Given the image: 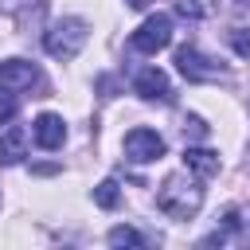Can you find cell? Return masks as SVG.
Masks as SVG:
<instances>
[{
	"label": "cell",
	"instance_id": "5bb4252c",
	"mask_svg": "<svg viewBox=\"0 0 250 250\" xmlns=\"http://www.w3.org/2000/svg\"><path fill=\"white\" fill-rule=\"evenodd\" d=\"M16 109H20V98H16L8 86H0V125H4V121H12V117H16Z\"/></svg>",
	"mask_w": 250,
	"mask_h": 250
},
{
	"label": "cell",
	"instance_id": "7a4b0ae2",
	"mask_svg": "<svg viewBox=\"0 0 250 250\" xmlns=\"http://www.w3.org/2000/svg\"><path fill=\"white\" fill-rule=\"evenodd\" d=\"M86 39H90V23L82 20V16H62V20H55L47 31H43V47H47V55H55V59H74L82 47H86Z\"/></svg>",
	"mask_w": 250,
	"mask_h": 250
},
{
	"label": "cell",
	"instance_id": "30bf717a",
	"mask_svg": "<svg viewBox=\"0 0 250 250\" xmlns=\"http://www.w3.org/2000/svg\"><path fill=\"white\" fill-rule=\"evenodd\" d=\"M23 156H27V129L8 125V129L0 133V164L8 168V164H20Z\"/></svg>",
	"mask_w": 250,
	"mask_h": 250
},
{
	"label": "cell",
	"instance_id": "2e32d148",
	"mask_svg": "<svg viewBox=\"0 0 250 250\" xmlns=\"http://www.w3.org/2000/svg\"><path fill=\"white\" fill-rule=\"evenodd\" d=\"M230 47H234V55L250 59V31H246V27H234V31H230Z\"/></svg>",
	"mask_w": 250,
	"mask_h": 250
},
{
	"label": "cell",
	"instance_id": "5b68a950",
	"mask_svg": "<svg viewBox=\"0 0 250 250\" xmlns=\"http://www.w3.org/2000/svg\"><path fill=\"white\" fill-rule=\"evenodd\" d=\"M125 156H129L133 164L160 160V156H164V137H160L156 129L137 125V129H129V133H125Z\"/></svg>",
	"mask_w": 250,
	"mask_h": 250
},
{
	"label": "cell",
	"instance_id": "9c48e42d",
	"mask_svg": "<svg viewBox=\"0 0 250 250\" xmlns=\"http://www.w3.org/2000/svg\"><path fill=\"white\" fill-rule=\"evenodd\" d=\"M184 168L195 172L199 180H211V176H219L223 160H219V152H211V148H203V145H188V148H184Z\"/></svg>",
	"mask_w": 250,
	"mask_h": 250
},
{
	"label": "cell",
	"instance_id": "7c38bea8",
	"mask_svg": "<svg viewBox=\"0 0 250 250\" xmlns=\"http://www.w3.org/2000/svg\"><path fill=\"white\" fill-rule=\"evenodd\" d=\"M94 203H98L102 211H113V207L121 203V188H117V180H102V184L94 188Z\"/></svg>",
	"mask_w": 250,
	"mask_h": 250
},
{
	"label": "cell",
	"instance_id": "4fadbf2b",
	"mask_svg": "<svg viewBox=\"0 0 250 250\" xmlns=\"http://www.w3.org/2000/svg\"><path fill=\"white\" fill-rule=\"evenodd\" d=\"M109 246H145V238L133 227H113L109 230Z\"/></svg>",
	"mask_w": 250,
	"mask_h": 250
},
{
	"label": "cell",
	"instance_id": "52a82bcc",
	"mask_svg": "<svg viewBox=\"0 0 250 250\" xmlns=\"http://www.w3.org/2000/svg\"><path fill=\"white\" fill-rule=\"evenodd\" d=\"M31 137H35L39 148L55 152V148H62V141H66V121H62L59 113H39L35 125H31Z\"/></svg>",
	"mask_w": 250,
	"mask_h": 250
},
{
	"label": "cell",
	"instance_id": "ba28073f",
	"mask_svg": "<svg viewBox=\"0 0 250 250\" xmlns=\"http://www.w3.org/2000/svg\"><path fill=\"white\" fill-rule=\"evenodd\" d=\"M31 82H39V66L31 59H4L0 62V86L8 90H27Z\"/></svg>",
	"mask_w": 250,
	"mask_h": 250
},
{
	"label": "cell",
	"instance_id": "8992f818",
	"mask_svg": "<svg viewBox=\"0 0 250 250\" xmlns=\"http://www.w3.org/2000/svg\"><path fill=\"white\" fill-rule=\"evenodd\" d=\"M133 94L145 98V102H168L172 98V86H168V74L160 66H141L133 74Z\"/></svg>",
	"mask_w": 250,
	"mask_h": 250
},
{
	"label": "cell",
	"instance_id": "3957f363",
	"mask_svg": "<svg viewBox=\"0 0 250 250\" xmlns=\"http://www.w3.org/2000/svg\"><path fill=\"white\" fill-rule=\"evenodd\" d=\"M168 43H172V16H164V12L145 16V23L129 35V47L141 51V55H156V51H164Z\"/></svg>",
	"mask_w": 250,
	"mask_h": 250
},
{
	"label": "cell",
	"instance_id": "277c9868",
	"mask_svg": "<svg viewBox=\"0 0 250 250\" xmlns=\"http://www.w3.org/2000/svg\"><path fill=\"white\" fill-rule=\"evenodd\" d=\"M176 66H180V74L191 78V82H211V78H223V74H227L215 59H207V55H203L199 47H191V43L176 47Z\"/></svg>",
	"mask_w": 250,
	"mask_h": 250
},
{
	"label": "cell",
	"instance_id": "9a60e30c",
	"mask_svg": "<svg viewBox=\"0 0 250 250\" xmlns=\"http://www.w3.org/2000/svg\"><path fill=\"white\" fill-rule=\"evenodd\" d=\"M184 137L203 141V137H207V121H203L199 113H188V117H184Z\"/></svg>",
	"mask_w": 250,
	"mask_h": 250
},
{
	"label": "cell",
	"instance_id": "6da1fadb",
	"mask_svg": "<svg viewBox=\"0 0 250 250\" xmlns=\"http://www.w3.org/2000/svg\"><path fill=\"white\" fill-rule=\"evenodd\" d=\"M156 207H160L168 219H176V223L195 219L199 207H203V188H199V180L188 176V172L164 176V184H160V191H156Z\"/></svg>",
	"mask_w": 250,
	"mask_h": 250
},
{
	"label": "cell",
	"instance_id": "e0dca14e",
	"mask_svg": "<svg viewBox=\"0 0 250 250\" xmlns=\"http://www.w3.org/2000/svg\"><path fill=\"white\" fill-rule=\"evenodd\" d=\"M125 4H129V8H145L148 0H125Z\"/></svg>",
	"mask_w": 250,
	"mask_h": 250
},
{
	"label": "cell",
	"instance_id": "8fae6325",
	"mask_svg": "<svg viewBox=\"0 0 250 250\" xmlns=\"http://www.w3.org/2000/svg\"><path fill=\"white\" fill-rule=\"evenodd\" d=\"M176 12L184 20H211L219 12V0H176Z\"/></svg>",
	"mask_w": 250,
	"mask_h": 250
}]
</instances>
